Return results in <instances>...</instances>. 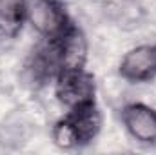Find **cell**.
I'll use <instances>...</instances> for the list:
<instances>
[{
  "label": "cell",
  "mask_w": 156,
  "mask_h": 155,
  "mask_svg": "<svg viewBox=\"0 0 156 155\" xmlns=\"http://www.w3.org/2000/svg\"><path fill=\"white\" fill-rule=\"evenodd\" d=\"M27 22L47 42H56L75 24L62 0H29Z\"/></svg>",
  "instance_id": "cell-2"
},
{
  "label": "cell",
  "mask_w": 156,
  "mask_h": 155,
  "mask_svg": "<svg viewBox=\"0 0 156 155\" xmlns=\"http://www.w3.org/2000/svg\"><path fill=\"white\" fill-rule=\"evenodd\" d=\"M102 130V112L94 102H87L60 117L51 130L53 142L60 150H76L89 146Z\"/></svg>",
  "instance_id": "cell-1"
},
{
  "label": "cell",
  "mask_w": 156,
  "mask_h": 155,
  "mask_svg": "<svg viewBox=\"0 0 156 155\" xmlns=\"http://www.w3.org/2000/svg\"><path fill=\"white\" fill-rule=\"evenodd\" d=\"M118 75L131 84H144L156 78V44H142L129 49L118 66Z\"/></svg>",
  "instance_id": "cell-4"
},
{
  "label": "cell",
  "mask_w": 156,
  "mask_h": 155,
  "mask_svg": "<svg viewBox=\"0 0 156 155\" xmlns=\"http://www.w3.org/2000/svg\"><path fill=\"white\" fill-rule=\"evenodd\" d=\"M55 97L66 108L73 110L96 100V78L87 68L58 71L55 77Z\"/></svg>",
  "instance_id": "cell-3"
},
{
  "label": "cell",
  "mask_w": 156,
  "mask_h": 155,
  "mask_svg": "<svg viewBox=\"0 0 156 155\" xmlns=\"http://www.w3.org/2000/svg\"><path fill=\"white\" fill-rule=\"evenodd\" d=\"M55 44L58 53V71L83 70L87 66L89 42L76 24H73Z\"/></svg>",
  "instance_id": "cell-6"
},
{
  "label": "cell",
  "mask_w": 156,
  "mask_h": 155,
  "mask_svg": "<svg viewBox=\"0 0 156 155\" xmlns=\"http://www.w3.org/2000/svg\"><path fill=\"white\" fill-rule=\"evenodd\" d=\"M125 131L140 144H156V108L144 102H129L120 112Z\"/></svg>",
  "instance_id": "cell-5"
},
{
  "label": "cell",
  "mask_w": 156,
  "mask_h": 155,
  "mask_svg": "<svg viewBox=\"0 0 156 155\" xmlns=\"http://www.w3.org/2000/svg\"><path fill=\"white\" fill-rule=\"evenodd\" d=\"M29 0H0V35L15 39L27 22Z\"/></svg>",
  "instance_id": "cell-7"
}]
</instances>
